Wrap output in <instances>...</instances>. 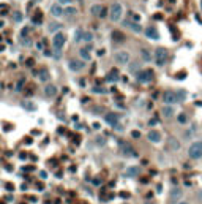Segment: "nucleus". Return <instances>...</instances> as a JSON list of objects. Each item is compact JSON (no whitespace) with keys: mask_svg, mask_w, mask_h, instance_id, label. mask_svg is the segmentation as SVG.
I'll list each match as a JSON object with an SVG mask.
<instances>
[{"mask_svg":"<svg viewBox=\"0 0 202 204\" xmlns=\"http://www.w3.org/2000/svg\"><path fill=\"white\" fill-rule=\"evenodd\" d=\"M122 16H123V7L120 3H114L111 7L109 10V18L112 22H119V21L122 19Z\"/></svg>","mask_w":202,"mask_h":204,"instance_id":"obj_1","label":"nucleus"},{"mask_svg":"<svg viewBox=\"0 0 202 204\" xmlns=\"http://www.w3.org/2000/svg\"><path fill=\"white\" fill-rule=\"evenodd\" d=\"M188 155H189V158H193V160H199V158H202V142H199V141L193 142V144L189 146Z\"/></svg>","mask_w":202,"mask_h":204,"instance_id":"obj_2","label":"nucleus"},{"mask_svg":"<svg viewBox=\"0 0 202 204\" xmlns=\"http://www.w3.org/2000/svg\"><path fill=\"white\" fill-rule=\"evenodd\" d=\"M63 45H65V35L62 34V32H57V34L54 35V38H52V46H54L55 51H57V57H59V52L62 51Z\"/></svg>","mask_w":202,"mask_h":204,"instance_id":"obj_3","label":"nucleus"},{"mask_svg":"<svg viewBox=\"0 0 202 204\" xmlns=\"http://www.w3.org/2000/svg\"><path fill=\"white\" fill-rule=\"evenodd\" d=\"M166 60H167V51L164 48H158L155 51V62L158 67H163V65L166 63Z\"/></svg>","mask_w":202,"mask_h":204,"instance_id":"obj_4","label":"nucleus"},{"mask_svg":"<svg viewBox=\"0 0 202 204\" xmlns=\"http://www.w3.org/2000/svg\"><path fill=\"white\" fill-rule=\"evenodd\" d=\"M114 60L119 65H126V63H130L131 56H130V52H126V51H119V52L114 54Z\"/></svg>","mask_w":202,"mask_h":204,"instance_id":"obj_5","label":"nucleus"},{"mask_svg":"<svg viewBox=\"0 0 202 204\" xmlns=\"http://www.w3.org/2000/svg\"><path fill=\"white\" fill-rule=\"evenodd\" d=\"M68 67L71 71H76L77 73V71H82L85 68V63H84V60H81V59H71L68 62Z\"/></svg>","mask_w":202,"mask_h":204,"instance_id":"obj_6","label":"nucleus"},{"mask_svg":"<svg viewBox=\"0 0 202 204\" xmlns=\"http://www.w3.org/2000/svg\"><path fill=\"white\" fill-rule=\"evenodd\" d=\"M153 78V73H152L150 70H142V71H137V81L141 82V84H147V82L152 81Z\"/></svg>","mask_w":202,"mask_h":204,"instance_id":"obj_7","label":"nucleus"},{"mask_svg":"<svg viewBox=\"0 0 202 204\" xmlns=\"http://www.w3.org/2000/svg\"><path fill=\"white\" fill-rule=\"evenodd\" d=\"M163 100H164L166 104H174V103L178 101L175 92H164V95H163Z\"/></svg>","mask_w":202,"mask_h":204,"instance_id":"obj_8","label":"nucleus"},{"mask_svg":"<svg viewBox=\"0 0 202 204\" xmlns=\"http://www.w3.org/2000/svg\"><path fill=\"white\" fill-rule=\"evenodd\" d=\"M104 120H106V124H109L111 127H117V125H119V115H117V114H112V112L106 114L104 115Z\"/></svg>","mask_w":202,"mask_h":204,"instance_id":"obj_9","label":"nucleus"},{"mask_svg":"<svg viewBox=\"0 0 202 204\" xmlns=\"http://www.w3.org/2000/svg\"><path fill=\"white\" fill-rule=\"evenodd\" d=\"M147 138H149L150 142H155V144H158V142L161 141V133H160L158 130H150L149 135H147Z\"/></svg>","mask_w":202,"mask_h":204,"instance_id":"obj_10","label":"nucleus"},{"mask_svg":"<svg viewBox=\"0 0 202 204\" xmlns=\"http://www.w3.org/2000/svg\"><path fill=\"white\" fill-rule=\"evenodd\" d=\"M51 14L55 16V18H60V16H63V7H62L60 3H54L52 7H51Z\"/></svg>","mask_w":202,"mask_h":204,"instance_id":"obj_11","label":"nucleus"},{"mask_svg":"<svg viewBox=\"0 0 202 204\" xmlns=\"http://www.w3.org/2000/svg\"><path fill=\"white\" fill-rule=\"evenodd\" d=\"M122 153H123V155H126V157H137V152L134 150L130 144H123L122 146Z\"/></svg>","mask_w":202,"mask_h":204,"instance_id":"obj_12","label":"nucleus"},{"mask_svg":"<svg viewBox=\"0 0 202 204\" xmlns=\"http://www.w3.org/2000/svg\"><path fill=\"white\" fill-rule=\"evenodd\" d=\"M145 36L152 38V40H158L160 34H158V30H156L155 27H149V29H145Z\"/></svg>","mask_w":202,"mask_h":204,"instance_id":"obj_13","label":"nucleus"},{"mask_svg":"<svg viewBox=\"0 0 202 204\" xmlns=\"http://www.w3.org/2000/svg\"><path fill=\"white\" fill-rule=\"evenodd\" d=\"M167 147H169L171 150H178V149H180V142H178L177 138L171 136L169 139H167Z\"/></svg>","mask_w":202,"mask_h":204,"instance_id":"obj_14","label":"nucleus"},{"mask_svg":"<svg viewBox=\"0 0 202 204\" xmlns=\"http://www.w3.org/2000/svg\"><path fill=\"white\" fill-rule=\"evenodd\" d=\"M51 79V73L46 70V68H41L40 71H38V81L41 82H48Z\"/></svg>","mask_w":202,"mask_h":204,"instance_id":"obj_15","label":"nucleus"},{"mask_svg":"<svg viewBox=\"0 0 202 204\" xmlns=\"http://www.w3.org/2000/svg\"><path fill=\"white\" fill-rule=\"evenodd\" d=\"M125 25H126V27H130V29H131L133 32H136V34H141V32H142V27L139 25V22H133V21H126V22H125Z\"/></svg>","mask_w":202,"mask_h":204,"instance_id":"obj_16","label":"nucleus"},{"mask_svg":"<svg viewBox=\"0 0 202 204\" xmlns=\"http://www.w3.org/2000/svg\"><path fill=\"white\" fill-rule=\"evenodd\" d=\"M44 93H46L48 97H55L57 95V87H55L54 84H48L46 89H44Z\"/></svg>","mask_w":202,"mask_h":204,"instance_id":"obj_17","label":"nucleus"},{"mask_svg":"<svg viewBox=\"0 0 202 204\" xmlns=\"http://www.w3.org/2000/svg\"><path fill=\"white\" fill-rule=\"evenodd\" d=\"M77 14V8L74 7H66L63 8V16H66V18H73V16Z\"/></svg>","mask_w":202,"mask_h":204,"instance_id":"obj_18","label":"nucleus"},{"mask_svg":"<svg viewBox=\"0 0 202 204\" xmlns=\"http://www.w3.org/2000/svg\"><path fill=\"white\" fill-rule=\"evenodd\" d=\"M103 11H104V8L101 7V5H93V7L90 8V13H92L93 16H98V18H101Z\"/></svg>","mask_w":202,"mask_h":204,"instance_id":"obj_19","label":"nucleus"},{"mask_svg":"<svg viewBox=\"0 0 202 204\" xmlns=\"http://www.w3.org/2000/svg\"><path fill=\"white\" fill-rule=\"evenodd\" d=\"M79 54H81V59L82 60H90V46L82 48L81 51H79Z\"/></svg>","mask_w":202,"mask_h":204,"instance_id":"obj_20","label":"nucleus"},{"mask_svg":"<svg viewBox=\"0 0 202 204\" xmlns=\"http://www.w3.org/2000/svg\"><path fill=\"white\" fill-rule=\"evenodd\" d=\"M139 174V168L137 166H130L126 171H125V176H128V177H134V176Z\"/></svg>","mask_w":202,"mask_h":204,"instance_id":"obj_21","label":"nucleus"},{"mask_svg":"<svg viewBox=\"0 0 202 204\" xmlns=\"http://www.w3.org/2000/svg\"><path fill=\"white\" fill-rule=\"evenodd\" d=\"M180 196H182V190L178 188V187H175V188H172L171 190V200H180Z\"/></svg>","mask_w":202,"mask_h":204,"instance_id":"obj_22","label":"nucleus"},{"mask_svg":"<svg viewBox=\"0 0 202 204\" xmlns=\"http://www.w3.org/2000/svg\"><path fill=\"white\" fill-rule=\"evenodd\" d=\"M60 29H62V24H59V22H51L49 27H48V30L51 32V34H57Z\"/></svg>","mask_w":202,"mask_h":204,"instance_id":"obj_23","label":"nucleus"},{"mask_svg":"<svg viewBox=\"0 0 202 204\" xmlns=\"http://www.w3.org/2000/svg\"><path fill=\"white\" fill-rule=\"evenodd\" d=\"M163 115H164V117H172L174 115V108L171 106V104H167V106L163 108Z\"/></svg>","mask_w":202,"mask_h":204,"instance_id":"obj_24","label":"nucleus"},{"mask_svg":"<svg viewBox=\"0 0 202 204\" xmlns=\"http://www.w3.org/2000/svg\"><path fill=\"white\" fill-rule=\"evenodd\" d=\"M84 34H85V32H84L82 29H77V30L74 32V41H76V43H82Z\"/></svg>","mask_w":202,"mask_h":204,"instance_id":"obj_25","label":"nucleus"},{"mask_svg":"<svg viewBox=\"0 0 202 204\" xmlns=\"http://www.w3.org/2000/svg\"><path fill=\"white\" fill-rule=\"evenodd\" d=\"M141 57L145 60V62H150V60H152V54H150L149 49H141Z\"/></svg>","mask_w":202,"mask_h":204,"instance_id":"obj_26","label":"nucleus"},{"mask_svg":"<svg viewBox=\"0 0 202 204\" xmlns=\"http://www.w3.org/2000/svg\"><path fill=\"white\" fill-rule=\"evenodd\" d=\"M92 41H93V34L92 32H85L82 38V43H92Z\"/></svg>","mask_w":202,"mask_h":204,"instance_id":"obj_27","label":"nucleus"},{"mask_svg":"<svg viewBox=\"0 0 202 204\" xmlns=\"http://www.w3.org/2000/svg\"><path fill=\"white\" fill-rule=\"evenodd\" d=\"M117 76H119V73H117V70H112L111 73L108 74V78H106V79H108V81H117Z\"/></svg>","mask_w":202,"mask_h":204,"instance_id":"obj_28","label":"nucleus"},{"mask_svg":"<svg viewBox=\"0 0 202 204\" xmlns=\"http://www.w3.org/2000/svg\"><path fill=\"white\" fill-rule=\"evenodd\" d=\"M175 93H177V100H178V101H183L185 98H186V93H185V90H177Z\"/></svg>","mask_w":202,"mask_h":204,"instance_id":"obj_29","label":"nucleus"},{"mask_svg":"<svg viewBox=\"0 0 202 204\" xmlns=\"http://www.w3.org/2000/svg\"><path fill=\"white\" fill-rule=\"evenodd\" d=\"M177 120H178V124H186L188 122V117H186V114H178V117H177Z\"/></svg>","mask_w":202,"mask_h":204,"instance_id":"obj_30","label":"nucleus"},{"mask_svg":"<svg viewBox=\"0 0 202 204\" xmlns=\"http://www.w3.org/2000/svg\"><path fill=\"white\" fill-rule=\"evenodd\" d=\"M13 19L16 21V22H21V21H22V13L21 11H14L13 13Z\"/></svg>","mask_w":202,"mask_h":204,"instance_id":"obj_31","label":"nucleus"},{"mask_svg":"<svg viewBox=\"0 0 202 204\" xmlns=\"http://www.w3.org/2000/svg\"><path fill=\"white\" fill-rule=\"evenodd\" d=\"M112 38H114V40H119V41H123V35L120 34V32H114V34H112Z\"/></svg>","mask_w":202,"mask_h":204,"instance_id":"obj_32","label":"nucleus"},{"mask_svg":"<svg viewBox=\"0 0 202 204\" xmlns=\"http://www.w3.org/2000/svg\"><path fill=\"white\" fill-rule=\"evenodd\" d=\"M130 71H134V73H136V71H139V63H131V67H130Z\"/></svg>","mask_w":202,"mask_h":204,"instance_id":"obj_33","label":"nucleus"},{"mask_svg":"<svg viewBox=\"0 0 202 204\" xmlns=\"http://www.w3.org/2000/svg\"><path fill=\"white\" fill-rule=\"evenodd\" d=\"M131 21L133 22H139V21H141V16L139 14H131Z\"/></svg>","mask_w":202,"mask_h":204,"instance_id":"obj_34","label":"nucleus"},{"mask_svg":"<svg viewBox=\"0 0 202 204\" xmlns=\"http://www.w3.org/2000/svg\"><path fill=\"white\" fill-rule=\"evenodd\" d=\"M29 29H27V27H25V29H22V32H21V38H25L27 35H29Z\"/></svg>","mask_w":202,"mask_h":204,"instance_id":"obj_35","label":"nucleus"},{"mask_svg":"<svg viewBox=\"0 0 202 204\" xmlns=\"http://www.w3.org/2000/svg\"><path fill=\"white\" fill-rule=\"evenodd\" d=\"M93 92H97V93H104L106 90L103 89V87H95V89H93Z\"/></svg>","mask_w":202,"mask_h":204,"instance_id":"obj_36","label":"nucleus"},{"mask_svg":"<svg viewBox=\"0 0 202 204\" xmlns=\"http://www.w3.org/2000/svg\"><path fill=\"white\" fill-rule=\"evenodd\" d=\"M33 103H30V101H27V103H24V108H27V109H35V106H32Z\"/></svg>","mask_w":202,"mask_h":204,"instance_id":"obj_37","label":"nucleus"},{"mask_svg":"<svg viewBox=\"0 0 202 204\" xmlns=\"http://www.w3.org/2000/svg\"><path fill=\"white\" fill-rule=\"evenodd\" d=\"M22 45H24V46H30V40H29V38H22Z\"/></svg>","mask_w":202,"mask_h":204,"instance_id":"obj_38","label":"nucleus"},{"mask_svg":"<svg viewBox=\"0 0 202 204\" xmlns=\"http://www.w3.org/2000/svg\"><path fill=\"white\" fill-rule=\"evenodd\" d=\"M59 3L60 5H63V3L66 5V3H71V0H59Z\"/></svg>","mask_w":202,"mask_h":204,"instance_id":"obj_39","label":"nucleus"},{"mask_svg":"<svg viewBox=\"0 0 202 204\" xmlns=\"http://www.w3.org/2000/svg\"><path fill=\"white\" fill-rule=\"evenodd\" d=\"M133 136L134 138H139V131H133Z\"/></svg>","mask_w":202,"mask_h":204,"instance_id":"obj_40","label":"nucleus"},{"mask_svg":"<svg viewBox=\"0 0 202 204\" xmlns=\"http://www.w3.org/2000/svg\"><path fill=\"white\" fill-rule=\"evenodd\" d=\"M145 204H155L153 201H147V203H145Z\"/></svg>","mask_w":202,"mask_h":204,"instance_id":"obj_41","label":"nucleus"},{"mask_svg":"<svg viewBox=\"0 0 202 204\" xmlns=\"http://www.w3.org/2000/svg\"><path fill=\"white\" fill-rule=\"evenodd\" d=\"M201 11H202V0H201Z\"/></svg>","mask_w":202,"mask_h":204,"instance_id":"obj_42","label":"nucleus"},{"mask_svg":"<svg viewBox=\"0 0 202 204\" xmlns=\"http://www.w3.org/2000/svg\"><path fill=\"white\" fill-rule=\"evenodd\" d=\"M178 204H188V203H185V201H183V203H178Z\"/></svg>","mask_w":202,"mask_h":204,"instance_id":"obj_43","label":"nucleus"}]
</instances>
